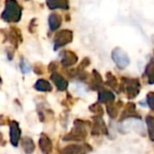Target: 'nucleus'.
<instances>
[{
  "instance_id": "f03ea898",
  "label": "nucleus",
  "mask_w": 154,
  "mask_h": 154,
  "mask_svg": "<svg viewBox=\"0 0 154 154\" xmlns=\"http://www.w3.org/2000/svg\"><path fill=\"white\" fill-rule=\"evenodd\" d=\"M120 88L125 92L128 98L133 99L139 95L141 91V84L140 81L136 79L123 78Z\"/></svg>"
},
{
  "instance_id": "f3484780",
  "label": "nucleus",
  "mask_w": 154,
  "mask_h": 154,
  "mask_svg": "<svg viewBox=\"0 0 154 154\" xmlns=\"http://www.w3.org/2000/svg\"><path fill=\"white\" fill-rule=\"evenodd\" d=\"M47 5L51 9H55V8L68 9L69 8L68 0H47Z\"/></svg>"
},
{
  "instance_id": "0eeeda50",
  "label": "nucleus",
  "mask_w": 154,
  "mask_h": 154,
  "mask_svg": "<svg viewBox=\"0 0 154 154\" xmlns=\"http://www.w3.org/2000/svg\"><path fill=\"white\" fill-rule=\"evenodd\" d=\"M108 130L106 125L105 121L102 119V116L94 117V124L91 130L92 135H100V134H107Z\"/></svg>"
},
{
  "instance_id": "f8f14e48",
  "label": "nucleus",
  "mask_w": 154,
  "mask_h": 154,
  "mask_svg": "<svg viewBox=\"0 0 154 154\" xmlns=\"http://www.w3.org/2000/svg\"><path fill=\"white\" fill-rule=\"evenodd\" d=\"M116 99L115 94L110 90L101 89L98 92V102L102 104H108L114 102Z\"/></svg>"
},
{
  "instance_id": "7ed1b4c3",
  "label": "nucleus",
  "mask_w": 154,
  "mask_h": 154,
  "mask_svg": "<svg viewBox=\"0 0 154 154\" xmlns=\"http://www.w3.org/2000/svg\"><path fill=\"white\" fill-rule=\"evenodd\" d=\"M21 17V8L15 0H6L5 9L2 18L6 22H18Z\"/></svg>"
},
{
  "instance_id": "20e7f679",
  "label": "nucleus",
  "mask_w": 154,
  "mask_h": 154,
  "mask_svg": "<svg viewBox=\"0 0 154 154\" xmlns=\"http://www.w3.org/2000/svg\"><path fill=\"white\" fill-rule=\"evenodd\" d=\"M112 59L116 62L118 68L125 69L130 64V59L128 55L121 49H115L112 52Z\"/></svg>"
},
{
  "instance_id": "9d476101",
  "label": "nucleus",
  "mask_w": 154,
  "mask_h": 154,
  "mask_svg": "<svg viewBox=\"0 0 154 154\" xmlns=\"http://www.w3.org/2000/svg\"><path fill=\"white\" fill-rule=\"evenodd\" d=\"M131 117H135L137 119H141V116L137 113L136 106H135L134 103H127L125 105V110L123 111L120 121H123L125 119L131 118Z\"/></svg>"
},
{
  "instance_id": "2eb2a0df",
  "label": "nucleus",
  "mask_w": 154,
  "mask_h": 154,
  "mask_svg": "<svg viewBox=\"0 0 154 154\" xmlns=\"http://www.w3.org/2000/svg\"><path fill=\"white\" fill-rule=\"evenodd\" d=\"M22 147L26 154H32L35 150V144L32 138L25 136L22 140Z\"/></svg>"
},
{
  "instance_id": "5701e85b",
  "label": "nucleus",
  "mask_w": 154,
  "mask_h": 154,
  "mask_svg": "<svg viewBox=\"0 0 154 154\" xmlns=\"http://www.w3.org/2000/svg\"><path fill=\"white\" fill-rule=\"evenodd\" d=\"M20 68L23 73H28L31 70V66L24 60H22V61L20 62Z\"/></svg>"
},
{
  "instance_id": "393cba45",
  "label": "nucleus",
  "mask_w": 154,
  "mask_h": 154,
  "mask_svg": "<svg viewBox=\"0 0 154 154\" xmlns=\"http://www.w3.org/2000/svg\"><path fill=\"white\" fill-rule=\"evenodd\" d=\"M0 145H5V142L4 136H3V134L1 133H0Z\"/></svg>"
},
{
  "instance_id": "423d86ee",
  "label": "nucleus",
  "mask_w": 154,
  "mask_h": 154,
  "mask_svg": "<svg viewBox=\"0 0 154 154\" xmlns=\"http://www.w3.org/2000/svg\"><path fill=\"white\" fill-rule=\"evenodd\" d=\"M72 40V32L70 31H61L60 33L57 34L54 40V49L57 50L58 48L63 47L67 43H69Z\"/></svg>"
},
{
  "instance_id": "6ab92c4d",
  "label": "nucleus",
  "mask_w": 154,
  "mask_h": 154,
  "mask_svg": "<svg viewBox=\"0 0 154 154\" xmlns=\"http://www.w3.org/2000/svg\"><path fill=\"white\" fill-rule=\"evenodd\" d=\"M106 85L109 86L111 88L115 89V90H117V88H118V82H117V79L110 72H108L106 74Z\"/></svg>"
},
{
  "instance_id": "dca6fc26",
  "label": "nucleus",
  "mask_w": 154,
  "mask_h": 154,
  "mask_svg": "<svg viewBox=\"0 0 154 154\" xmlns=\"http://www.w3.org/2000/svg\"><path fill=\"white\" fill-rule=\"evenodd\" d=\"M34 88L41 92H51L52 90V87L51 83L45 79H38L34 85Z\"/></svg>"
},
{
  "instance_id": "ddd939ff",
  "label": "nucleus",
  "mask_w": 154,
  "mask_h": 154,
  "mask_svg": "<svg viewBox=\"0 0 154 154\" xmlns=\"http://www.w3.org/2000/svg\"><path fill=\"white\" fill-rule=\"evenodd\" d=\"M78 61V57L71 51H64L62 54L61 63L64 67H69L74 65Z\"/></svg>"
},
{
  "instance_id": "4468645a",
  "label": "nucleus",
  "mask_w": 154,
  "mask_h": 154,
  "mask_svg": "<svg viewBox=\"0 0 154 154\" xmlns=\"http://www.w3.org/2000/svg\"><path fill=\"white\" fill-rule=\"evenodd\" d=\"M121 102L119 103H108L106 104V111L108 116L112 118V119H116L118 116V111L121 107Z\"/></svg>"
},
{
  "instance_id": "9b49d317",
  "label": "nucleus",
  "mask_w": 154,
  "mask_h": 154,
  "mask_svg": "<svg viewBox=\"0 0 154 154\" xmlns=\"http://www.w3.org/2000/svg\"><path fill=\"white\" fill-rule=\"evenodd\" d=\"M51 79L53 81V83L55 84V86L59 91H65L68 88L69 82L60 74H59L57 72H52V74L51 76Z\"/></svg>"
},
{
  "instance_id": "39448f33",
  "label": "nucleus",
  "mask_w": 154,
  "mask_h": 154,
  "mask_svg": "<svg viewBox=\"0 0 154 154\" xmlns=\"http://www.w3.org/2000/svg\"><path fill=\"white\" fill-rule=\"evenodd\" d=\"M92 148L88 144L84 145H69L60 151V154H87L91 152Z\"/></svg>"
},
{
  "instance_id": "412c9836",
  "label": "nucleus",
  "mask_w": 154,
  "mask_h": 154,
  "mask_svg": "<svg viewBox=\"0 0 154 154\" xmlns=\"http://www.w3.org/2000/svg\"><path fill=\"white\" fill-rule=\"evenodd\" d=\"M88 109H89L92 113L96 114L97 116H102L104 115V109H103L102 106H101L100 104H98V103H95V104L91 105V106L88 107Z\"/></svg>"
},
{
  "instance_id": "f257e3e1",
  "label": "nucleus",
  "mask_w": 154,
  "mask_h": 154,
  "mask_svg": "<svg viewBox=\"0 0 154 154\" xmlns=\"http://www.w3.org/2000/svg\"><path fill=\"white\" fill-rule=\"evenodd\" d=\"M90 125L91 123L88 121L80 120V119L75 120L74 127L69 134H67L63 137V141L64 142H69V141L79 142V141L85 140L88 135V131L86 129V126Z\"/></svg>"
},
{
  "instance_id": "aec40b11",
  "label": "nucleus",
  "mask_w": 154,
  "mask_h": 154,
  "mask_svg": "<svg viewBox=\"0 0 154 154\" xmlns=\"http://www.w3.org/2000/svg\"><path fill=\"white\" fill-rule=\"evenodd\" d=\"M146 124H147V128L149 132V136L151 141H153L154 137V118L152 116H148L146 117Z\"/></svg>"
},
{
  "instance_id": "6e6552de",
  "label": "nucleus",
  "mask_w": 154,
  "mask_h": 154,
  "mask_svg": "<svg viewBox=\"0 0 154 154\" xmlns=\"http://www.w3.org/2000/svg\"><path fill=\"white\" fill-rule=\"evenodd\" d=\"M9 128H10V142L13 146H17L20 137H21V129L19 127V124L16 121H9Z\"/></svg>"
},
{
  "instance_id": "1a4fd4ad",
  "label": "nucleus",
  "mask_w": 154,
  "mask_h": 154,
  "mask_svg": "<svg viewBox=\"0 0 154 154\" xmlns=\"http://www.w3.org/2000/svg\"><path fill=\"white\" fill-rule=\"evenodd\" d=\"M39 147L43 154H51L53 150V145L51 139L45 134H42L39 139Z\"/></svg>"
},
{
  "instance_id": "a878e982",
  "label": "nucleus",
  "mask_w": 154,
  "mask_h": 154,
  "mask_svg": "<svg viewBox=\"0 0 154 154\" xmlns=\"http://www.w3.org/2000/svg\"><path fill=\"white\" fill-rule=\"evenodd\" d=\"M1 84H2V81H1V79H0V86H1Z\"/></svg>"
},
{
  "instance_id": "a211bd4d",
  "label": "nucleus",
  "mask_w": 154,
  "mask_h": 154,
  "mask_svg": "<svg viewBox=\"0 0 154 154\" xmlns=\"http://www.w3.org/2000/svg\"><path fill=\"white\" fill-rule=\"evenodd\" d=\"M49 24H50V27L51 30H56L58 29L60 24H61V18L59 14H53L50 16L49 18Z\"/></svg>"
},
{
  "instance_id": "b1692460",
  "label": "nucleus",
  "mask_w": 154,
  "mask_h": 154,
  "mask_svg": "<svg viewBox=\"0 0 154 154\" xmlns=\"http://www.w3.org/2000/svg\"><path fill=\"white\" fill-rule=\"evenodd\" d=\"M147 103L151 110H154V93L150 92L147 95Z\"/></svg>"
},
{
  "instance_id": "4be33fe9",
  "label": "nucleus",
  "mask_w": 154,
  "mask_h": 154,
  "mask_svg": "<svg viewBox=\"0 0 154 154\" xmlns=\"http://www.w3.org/2000/svg\"><path fill=\"white\" fill-rule=\"evenodd\" d=\"M146 76L148 77L149 83L153 84V62L151 61L146 67Z\"/></svg>"
}]
</instances>
